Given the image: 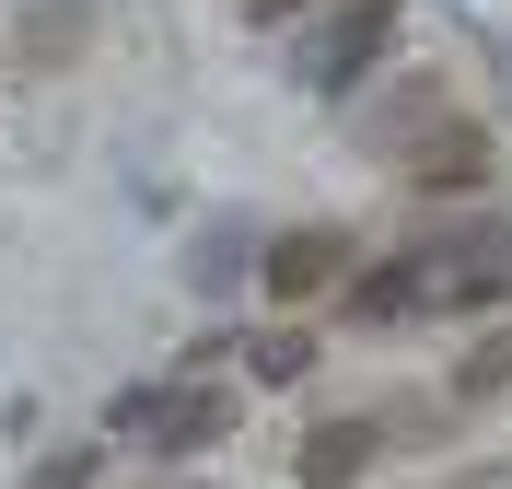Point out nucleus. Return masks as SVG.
Wrapping results in <instances>:
<instances>
[{"label": "nucleus", "mask_w": 512, "mask_h": 489, "mask_svg": "<svg viewBox=\"0 0 512 489\" xmlns=\"http://www.w3.org/2000/svg\"><path fill=\"white\" fill-rule=\"evenodd\" d=\"M117 420L152 431V455H198V443H222L245 408H233L222 385H140V396H117Z\"/></svg>", "instance_id": "nucleus-1"}, {"label": "nucleus", "mask_w": 512, "mask_h": 489, "mask_svg": "<svg viewBox=\"0 0 512 489\" xmlns=\"http://www.w3.org/2000/svg\"><path fill=\"white\" fill-rule=\"evenodd\" d=\"M373 455H384V443H373V420H315L291 466H303V489H350V478H361Z\"/></svg>", "instance_id": "nucleus-5"}, {"label": "nucleus", "mask_w": 512, "mask_h": 489, "mask_svg": "<svg viewBox=\"0 0 512 489\" xmlns=\"http://www.w3.org/2000/svg\"><path fill=\"white\" fill-rule=\"evenodd\" d=\"M291 12H303V0H245V24H291Z\"/></svg>", "instance_id": "nucleus-10"}, {"label": "nucleus", "mask_w": 512, "mask_h": 489, "mask_svg": "<svg viewBox=\"0 0 512 489\" xmlns=\"http://www.w3.org/2000/svg\"><path fill=\"white\" fill-rule=\"evenodd\" d=\"M82 35H94V0H24L12 59H24V70H59V59H82Z\"/></svg>", "instance_id": "nucleus-4"}, {"label": "nucleus", "mask_w": 512, "mask_h": 489, "mask_svg": "<svg viewBox=\"0 0 512 489\" xmlns=\"http://www.w3.org/2000/svg\"><path fill=\"white\" fill-rule=\"evenodd\" d=\"M338 268H350V245H338L326 222H303V233L268 245V292H280V303H315V292H338Z\"/></svg>", "instance_id": "nucleus-3"}, {"label": "nucleus", "mask_w": 512, "mask_h": 489, "mask_svg": "<svg viewBox=\"0 0 512 489\" xmlns=\"http://www.w3.org/2000/svg\"><path fill=\"white\" fill-rule=\"evenodd\" d=\"M384 47H396V0H350V24H326V35H315L303 82H315V94H350V82H373Z\"/></svg>", "instance_id": "nucleus-2"}, {"label": "nucleus", "mask_w": 512, "mask_h": 489, "mask_svg": "<svg viewBox=\"0 0 512 489\" xmlns=\"http://www.w3.org/2000/svg\"><path fill=\"white\" fill-rule=\"evenodd\" d=\"M256 373H268V385L315 373V338H303V326H268V338H256Z\"/></svg>", "instance_id": "nucleus-9"}, {"label": "nucleus", "mask_w": 512, "mask_h": 489, "mask_svg": "<svg viewBox=\"0 0 512 489\" xmlns=\"http://www.w3.org/2000/svg\"><path fill=\"white\" fill-rule=\"evenodd\" d=\"M140 489H210V478H140Z\"/></svg>", "instance_id": "nucleus-11"}, {"label": "nucleus", "mask_w": 512, "mask_h": 489, "mask_svg": "<svg viewBox=\"0 0 512 489\" xmlns=\"http://www.w3.org/2000/svg\"><path fill=\"white\" fill-rule=\"evenodd\" d=\"M454 396H466V408L512 396V326H478V338H466V361H454Z\"/></svg>", "instance_id": "nucleus-7"}, {"label": "nucleus", "mask_w": 512, "mask_h": 489, "mask_svg": "<svg viewBox=\"0 0 512 489\" xmlns=\"http://www.w3.org/2000/svg\"><path fill=\"white\" fill-rule=\"evenodd\" d=\"M478 175H489V140H478V129L419 140V187H478Z\"/></svg>", "instance_id": "nucleus-8"}, {"label": "nucleus", "mask_w": 512, "mask_h": 489, "mask_svg": "<svg viewBox=\"0 0 512 489\" xmlns=\"http://www.w3.org/2000/svg\"><path fill=\"white\" fill-rule=\"evenodd\" d=\"M338 303H350V326H396V315L431 303V268H419V257H384V268H361Z\"/></svg>", "instance_id": "nucleus-6"}]
</instances>
